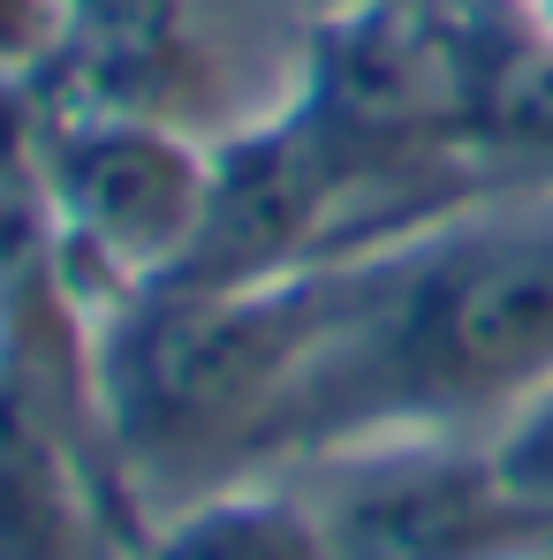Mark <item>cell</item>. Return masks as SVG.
I'll use <instances>...</instances> for the list:
<instances>
[{
    "instance_id": "cell-1",
    "label": "cell",
    "mask_w": 553,
    "mask_h": 560,
    "mask_svg": "<svg viewBox=\"0 0 553 560\" xmlns=\"http://www.w3.org/2000/svg\"><path fill=\"white\" fill-rule=\"evenodd\" d=\"M334 258L342 318L303 455L365 432H485L553 378V189L448 205Z\"/></svg>"
},
{
    "instance_id": "cell-9",
    "label": "cell",
    "mask_w": 553,
    "mask_h": 560,
    "mask_svg": "<svg viewBox=\"0 0 553 560\" xmlns=\"http://www.w3.org/2000/svg\"><path fill=\"white\" fill-rule=\"evenodd\" d=\"M531 560H553V553H531Z\"/></svg>"
},
{
    "instance_id": "cell-5",
    "label": "cell",
    "mask_w": 553,
    "mask_h": 560,
    "mask_svg": "<svg viewBox=\"0 0 553 560\" xmlns=\"http://www.w3.org/2000/svg\"><path fill=\"white\" fill-rule=\"evenodd\" d=\"M106 492L84 386H54L38 349L0 341V560H122Z\"/></svg>"
},
{
    "instance_id": "cell-2",
    "label": "cell",
    "mask_w": 553,
    "mask_h": 560,
    "mask_svg": "<svg viewBox=\"0 0 553 560\" xmlns=\"http://www.w3.org/2000/svg\"><path fill=\"white\" fill-rule=\"evenodd\" d=\"M342 318V258L243 288H145L84 341V417L129 538L220 485L303 455L311 386Z\"/></svg>"
},
{
    "instance_id": "cell-6",
    "label": "cell",
    "mask_w": 553,
    "mask_h": 560,
    "mask_svg": "<svg viewBox=\"0 0 553 560\" xmlns=\"http://www.w3.org/2000/svg\"><path fill=\"white\" fill-rule=\"evenodd\" d=\"M122 560H334L311 500L296 492L288 469L220 485L189 508L152 515Z\"/></svg>"
},
{
    "instance_id": "cell-8",
    "label": "cell",
    "mask_w": 553,
    "mask_h": 560,
    "mask_svg": "<svg viewBox=\"0 0 553 560\" xmlns=\"http://www.w3.org/2000/svg\"><path fill=\"white\" fill-rule=\"evenodd\" d=\"M77 38V0H0V92L54 69Z\"/></svg>"
},
{
    "instance_id": "cell-4",
    "label": "cell",
    "mask_w": 553,
    "mask_h": 560,
    "mask_svg": "<svg viewBox=\"0 0 553 560\" xmlns=\"http://www.w3.org/2000/svg\"><path fill=\"white\" fill-rule=\"evenodd\" d=\"M334 560H531L546 538L493 485L477 432H365L288 463Z\"/></svg>"
},
{
    "instance_id": "cell-7",
    "label": "cell",
    "mask_w": 553,
    "mask_h": 560,
    "mask_svg": "<svg viewBox=\"0 0 553 560\" xmlns=\"http://www.w3.org/2000/svg\"><path fill=\"white\" fill-rule=\"evenodd\" d=\"M477 440H485V463H493V485L508 492V508L553 546V378L531 401H516L500 424H485Z\"/></svg>"
},
{
    "instance_id": "cell-3",
    "label": "cell",
    "mask_w": 553,
    "mask_h": 560,
    "mask_svg": "<svg viewBox=\"0 0 553 560\" xmlns=\"http://www.w3.org/2000/svg\"><path fill=\"white\" fill-rule=\"evenodd\" d=\"M220 183V144L175 114L69 106L31 137V189L46 243L84 258L106 303L168 288L189 266Z\"/></svg>"
}]
</instances>
